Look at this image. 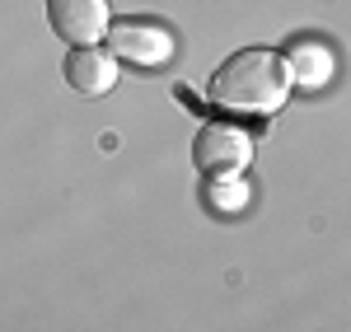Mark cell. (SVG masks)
<instances>
[{"mask_svg": "<svg viewBox=\"0 0 351 332\" xmlns=\"http://www.w3.org/2000/svg\"><path fill=\"white\" fill-rule=\"evenodd\" d=\"M192 164L206 178H243V168L253 164V136L234 122H211L192 140Z\"/></svg>", "mask_w": 351, "mask_h": 332, "instance_id": "3957f363", "label": "cell"}, {"mask_svg": "<svg viewBox=\"0 0 351 332\" xmlns=\"http://www.w3.org/2000/svg\"><path fill=\"white\" fill-rule=\"evenodd\" d=\"M206 196L220 201V211H239V206H243V183H239V178H216V183L206 188Z\"/></svg>", "mask_w": 351, "mask_h": 332, "instance_id": "52a82bcc", "label": "cell"}, {"mask_svg": "<svg viewBox=\"0 0 351 332\" xmlns=\"http://www.w3.org/2000/svg\"><path fill=\"white\" fill-rule=\"evenodd\" d=\"M43 5H47L52 33L66 47H99V38L112 24L108 0H43Z\"/></svg>", "mask_w": 351, "mask_h": 332, "instance_id": "277c9868", "label": "cell"}, {"mask_svg": "<svg viewBox=\"0 0 351 332\" xmlns=\"http://www.w3.org/2000/svg\"><path fill=\"white\" fill-rule=\"evenodd\" d=\"M211 103L239 117H267L291 99V75L286 61L271 47H243V52L225 56L216 66V75L206 84Z\"/></svg>", "mask_w": 351, "mask_h": 332, "instance_id": "6da1fadb", "label": "cell"}, {"mask_svg": "<svg viewBox=\"0 0 351 332\" xmlns=\"http://www.w3.org/2000/svg\"><path fill=\"white\" fill-rule=\"evenodd\" d=\"M66 84L84 94V99H104L117 89V61H112L104 47H71L66 66H61Z\"/></svg>", "mask_w": 351, "mask_h": 332, "instance_id": "5b68a950", "label": "cell"}, {"mask_svg": "<svg viewBox=\"0 0 351 332\" xmlns=\"http://www.w3.org/2000/svg\"><path fill=\"white\" fill-rule=\"evenodd\" d=\"M108 47L104 52L122 66H141V71H155V66H169L173 52H178V38L164 24H150V19H112L108 24Z\"/></svg>", "mask_w": 351, "mask_h": 332, "instance_id": "7a4b0ae2", "label": "cell"}, {"mask_svg": "<svg viewBox=\"0 0 351 332\" xmlns=\"http://www.w3.org/2000/svg\"><path fill=\"white\" fill-rule=\"evenodd\" d=\"M281 61H286V75H291V84L324 89V84L332 80V52H328L324 42H314V38H300V42H291V47L281 52Z\"/></svg>", "mask_w": 351, "mask_h": 332, "instance_id": "8992f818", "label": "cell"}]
</instances>
